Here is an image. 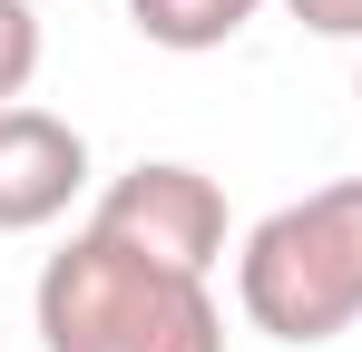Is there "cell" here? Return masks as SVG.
<instances>
[{
  "label": "cell",
  "instance_id": "cell-7",
  "mask_svg": "<svg viewBox=\"0 0 362 352\" xmlns=\"http://www.w3.org/2000/svg\"><path fill=\"white\" fill-rule=\"evenodd\" d=\"M313 40H362V0H284Z\"/></svg>",
  "mask_w": 362,
  "mask_h": 352
},
{
  "label": "cell",
  "instance_id": "cell-3",
  "mask_svg": "<svg viewBox=\"0 0 362 352\" xmlns=\"http://www.w3.org/2000/svg\"><path fill=\"white\" fill-rule=\"evenodd\" d=\"M88 235H108L147 264H177V274H206L226 254V186L206 167H177V157H137V167L98 196Z\"/></svg>",
  "mask_w": 362,
  "mask_h": 352
},
{
  "label": "cell",
  "instance_id": "cell-8",
  "mask_svg": "<svg viewBox=\"0 0 362 352\" xmlns=\"http://www.w3.org/2000/svg\"><path fill=\"white\" fill-rule=\"evenodd\" d=\"M353 98H362V78H353Z\"/></svg>",
  "mask_w": 362,
  "mask_h": 352
},
{
  "label": "cell",
  "instance_id": "cell-6",
  "mask_svg": "<svg viewBox=\"0 0 362 352\" xmlns=\"http://www.w3.org/2000/svg\"><path fill=\"white\" fill-rule=\"evenodd\" d=\"M40 78V10L30 0H0V108H20Z\"/></svg>",
  "mask_w": 362,
  "mask_h": 352
},
{
  "label": "cell",
  "instance_id": "cell-4",
  "mask_svg": "<svg viewBox=\"0 0 362 352\" xmlns=\"http://www.w3.org/2000/svg\"><path fill=\"white\" fill-rule=\"evenodd\" d=\"M88 186V137L49 108H0V235H40Z\"/></svg>",
  "mask_w": 362,
  "mask_h": 352
},
{
  "label": "cell",
  "instance_id": "cell-1",
  "mask_svg": "<svg viewBox=\"0 0 362 352\" xmlns=\"http://www.w3.org/2000/svg\"><path fill=\"white\" fill-rule=\"evenodd\" d=\"M49 352H226V313L206 274L147 264L108 235H69L30 284Z\"/></svg>",
  "mask_w": 362,
  "mask_h": 352
},
{
  "label": "cell",
  "instance_id": "cell-2",
  "mask_svg": "<svg viewBox=\"0 0 362 352\" xmlns=\"http://www.w3.org/2000/svg\"><path fill=\"white\" fill-rule=\"evenodd\" d=\"M235 303L274 343H333L362 323V176L274 206L235 254Z\"/></svg>",
  "mask_w": 362,
  "mask_h": 352
},
{
  "label": "cell",
  "instance_id": "cell-5",
  "mask_svg": "<svg viewBox=\"0 0 362 352\" xmlns=\"http://www.w3.org/2000/svg\"><path fill=\"white\" fill-rule=\"evenodd\" d=\"M264 0H127V20H137V40H157V49H226L245 20H255Z\"/></svg>",
  "mask_w": 362,
  "mask_h": 352
}]
</instances>
